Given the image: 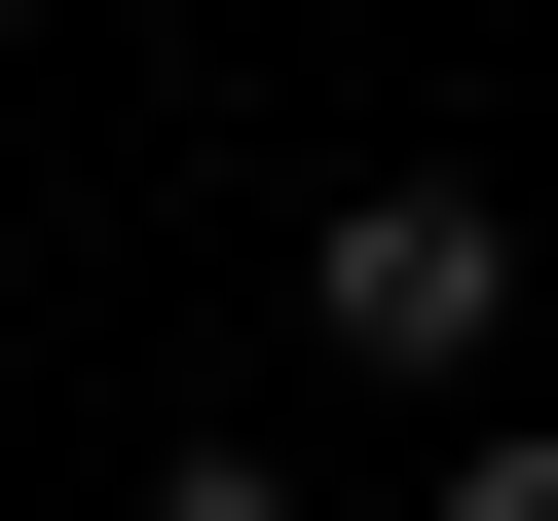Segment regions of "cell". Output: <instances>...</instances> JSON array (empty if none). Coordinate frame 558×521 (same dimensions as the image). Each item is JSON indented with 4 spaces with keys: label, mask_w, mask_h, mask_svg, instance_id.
I'll use <instances>...</instances> for the list:
<instances>
[{
    "label": "cell",
    "mask_w": 558,
    "mask_h": 521,
    "mask_svg": "<svg viewBox=\"0 0 558 521\" xmlns=\"http://www.w3.org/2000/svg\"><path fill=\"white\" fill-rule=\"evenodd\" d=\"M299 336H336V373H373V410H447V373H484V336H521V223H484V186H447V149H373V186H336V223H299Z\"/></svg>",
    "instance_id": "obj_1"
},
{
    "label": "cell",
    "mask_w": 558,
    "mask_h": 521,
    "mask_svg": "<svg viewBox=\"0 0 558 521\" xmlns=\"http://www.w3.org/2000/svg\"><path fill=\"white\" fill-rule=\"evenodd\" d=\"M149 521H299V484H260V447H149Z\"/></svg>",
    "instance_id": "obj_2"
},
{
    "label": "cell",
    "mask_w": 558,
    "mask_h": 521,
    "mask_svg": "<svg viewBox=\"0 0 558 521\" xmlns=\"http://www.w3.org/2000/svg\"><path fill=\"white\" fill-rule=\"evenodd\" d=\"M447 521H558V447H447Z\"/></svg>",
    "instance_id": "obj_3"
}]
</instances>
